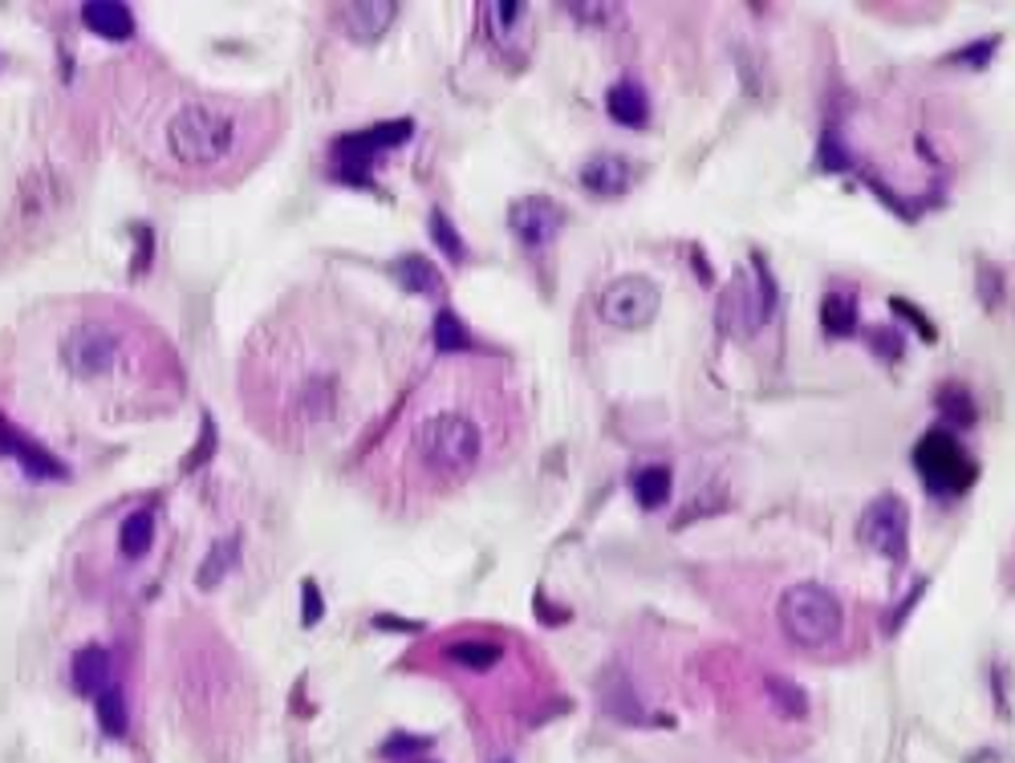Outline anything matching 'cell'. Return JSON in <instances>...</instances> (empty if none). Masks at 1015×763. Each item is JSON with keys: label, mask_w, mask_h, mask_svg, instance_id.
Listing matches in <instances>:
<instances>
[{"label": "cell", "mask_w": 1015, "mask_h": 763, "mask_svg": "<svg viewBox=\"0 0 1015 763\" xmlns=\"http://www.w3.org/2000/svg\"><path fill=\"white\" fill-rule=\"evenodd\" d=\"M379 630H402V634H414L419 622H402V618H379Z\"/></svg>", "instance_id": "obj_36"}, {"label": "cell", "mask_w": 1015, "mask_h": 763, "mask_svg": "<svg viewBox=\"0 0 1015 763\" xmlns=\"http://www.w3.org/2000/svg\"><path fill=\"white\" fill-rule=\"evenodd\" d=\"M853 325H857V301L845 293H828L821 301V329L828 338H850Z\"/></svg>", "instance_id": "obj_20"}, {"label": "cell", "mask_w": 1015, "mask_h": 763, "mask_svg": "<svg viewBox=\"0 0 1015 763\" xmlns=\"http://www.w3.org/2000/svg\"><path fill=\"white\" fill-rule=\"evenodd\" d=\"M767 691H772V703H776L784 715H788V719H804V711H808V699H804V691L796 686V682L767 679Z\"/></svg>", "instance_id": "obj_27"}, {"label": "cell", "mask_w": 1015, "mask_h": 763, "mask_svg": "<svg viewBox=\"0 0 1015 763\" xmlns=\"http://www.w3.org/2000/svg\"><path fill=\"white\" fill-rule=\"evenodd\" d=\"M671 488H674V475L666 463H650V468L634 471V495L642 508H662L671 500Z\"/></svg>", "instance_id": "obj_18"}, {"label": "cell", "mask_w": 1015, "mask_h": 763, "mask_svg": "<svg viewBox=\"0 0 1015 763\" xmlns=\"http://www.w3.org/2000/svg\"><path fill=\"white\" fill-rule=\"evenodd\" d=\"M215 446V426H212V419H203V446L200 451H191V459H188V468H200L203 459H208V451Z\"/></svg>", "instance_id": "obj_35"}, {"label": "cell", "mask_w": 1015, "mask_h": 763, "mask_svg": "<svg viewBox=\"0 0 1015 763\" xmlns=\"http://www.w3.org/2000/svg\"><path fill=\"white\" fill-rule=\"evenodd\" d=\"M82 21L90 33L107 37V41H127L134 33V17H130L127 4L119 0H98V4H86L82 9Z\"/></svg>", "instance_id": "obj_14"}, {"label": "cell", "mask_w": 1015, "mask_h": 763, "mask_svg": "<svg viewBox=\"0 0 1015 763\" xmlns=\"http://www.w3.org/2000/svg\"><path fill=\"white\" fill-rule=\"evenodd\" d=\"M382 752H386L390 760H406V755H419V760H423V752H431V740H426V735H390Z\"/></svg>", "instance_id": "obj_28"}, {"label": "cell", "mask_w": 1015, "mask_h": 763, "mask_svg": "<svg viewBox=\"0 0 1015 763\" xmlns=\"http://www.w3.org/2000/svg\"><path fill=\"white\" fill-rule=\"evenodd\" d=\"M605 110H610V118L622 122V127H642L646 114H650L646 90H642L634 78H622V82L610 86V94H605Z\"/></svg>", "instance_id": "obj_15"}, {"label": "cell", "mask_w": 1015, "mask_h": 763, "mask_svg": "<svg viewBox=\"0 0 1015 763\" xmlns=\"http://www.w3.org/2000/svg\"><path fill=\"white\" fill-rule=\"evenodd\" d=\"M257 139V107L228 98H183L163 118V154L179 171L240 167Z\"/></svg>", "instance_id": "obj_1"}, {"label": "cell", "mask_w": 1015, "mask_h": 763, "mask_svg": "<svg viewBox=\"0 0 1015 763\" xmlns=\"http://www.w3.org/2000/svg\"><path fill=\"white\" fill-rule=\"evenodd\" d=\"M602 706H605V715L617 719V723H630V727H642V723H646V711H642V703L634 699V691L626 686L622 674H610V682L602 686Z\"/></svg>", "instance_id": "obj_17"}, {"label": "cell", "mask_w": 1015, "mask_h": 763, "mask_svg": "<svg viewBox=\"0 0 1015 763\" xmlns=\"http://www.w3.org/2000/svg\"><path fill=\"white\" fill-rule=\"evenodd\" d=\"M130 329L110 313H82L58 333L61 374L78 386H107L127 374Z\"/></svg>", "instance_id": "obj_2"}, {"label": "cell", "mask_w": 1015, "mask_h": 763, "mask_svg": "<svg viewBox=\"0 0 1015 763\" xmlns=\"http://www.w3.org/2000/svg\"><path fill=\"white\" fill-rule=\"evenodd\" d=\"M979 293H983V305H999L1004 301V284H999V272L992 269V264H983L979 269Z\"/></svg>", "instance_id": "obj_31"}, {"label": "cell", "mask_w": 1015, "mask_h": 763, "mask_svg": "<svg viewBox=\"0 0 1015 763\" xmlns=\"http://www.w3.org/2000/svg\"><path fill=\"white\" fill-rule=\"evenodd\" d=\"M426 223H431V235H435V244L443 248V257L455 260V264H463V260H468V248H463L460 232H455V223L443 215V208H431Z\"/></svg>", "instance_id": "obj_25"}, {"label": "cell", "mask_w": 1015, "mask_h": 763, "mask_svg": "<svg viewBox=\"0 0 1015 763\" xmlns=\"http://www.w3.org/2000/svg\"><path fill=\"white\" fill-rule=\"evenodd\" d=\"M597 309H602V318L610 325L642 329L659 313V284L646 281V277H617L614 284H605Z\"/></svg>", "instance_id": "obj_8"}, {"label": "cell", "mask_w": 1015, "mask_h": 763, "mask_svg": "<svg viewBox=\"0 0 1015 763\" xmlns=\"http://www.w3.org/2000/svg\"><path fill=\"white\" fill-rule=\"evenodd\" d=\"M94 703H98V723H102V731H107V735H114V740H119V735H127L130 719H127V699H122L119 686H107V691L98 694Z\"/></svg>", "instance_id": "obj_23"}, {"label": "cell", "mask_w": 1015, "mask_h": 763, "mask_svg": "<svg viewBox=\"0 0 1015 763\" xmlns=\"http://www.w3.org/2000/svg\"><path fill=\"white\" fill-rule=\"evenodd\" d=\"M995 46H999V37H987L983 46H967V49H958L955 53V61H967V66H975V70H983L987 66V58L995 53Z\"/></svg>", "instance_id": "obj_33"}, {"label": "cell", "mask_w": 1015, "mask_h": 763, "mask_svg": "<svg viewBox=\"0 0 1015 763\" xmlns=\"http://www.w3.org/2000/svg\"><path fill=\"white\" fill-rule=\"evenodd\" d=\"M914 468H918L922 483L931 488L934 495H963L975 483L979 468L975 459L958 446V439L951 431H931L922 435V443L914 446Z\"/></svg>", "instance_id": "obj_5"}, {"label": "cell", "mask_w": 1015, "mask_h": 763, "mask_svg": "<svg viewBox=\"0 0 1015 763\" xmlns=\"http://www.w3.org/2000/svg\"><path fill=\"white\" fill-rule=\"evenodd\" d=\"M508 223H512V232H516V240H520L524 248H544L556 232H561V223H565V212H561V203H556V200H544V195H529V200H516V203H512V212H508Z\"/></svg>", "instance_id": "obj_9"}, {"label": "cell", "mask_w": 1015, "mask_h": 763, "mask_svg": "<svg viewBox=\"0 0 1015 763\" xmlns=\"http://www.w3.org/2000/svg\"><path fill=\"white\" fill-rule=\"evenodd\" d=\"M394 281L406 289V293H414V297H443L448 293V284H443V277H439V269L431 264L426 257H402V260H394Z\"/></svg>", "instance_id": "obj_12"}, {"label": "cell", "mask_w": 1015, "mask_h": 763, "mask_svg": "<svg viewBox=\"0 0 1015 763\" xmlns=\"http://www.w3.org/2000/svg\"><path fill=\"white\" fill-rule=\"evenodd\" d=\"M862 541L874 552L890 556L894 564L906 561V544H910V508L902 495L886 492L877 495L874 504L865 508L862 516Z\"/></svg>", "instance_id": "obj_7"}, {"label": "cell", "mask_w": 1015, "mask_h": 763, "mask_svg": "<svg viewBox=\"0 0 1015 763\" xmlns=\"http://www.w3.org/2000/svg\"><path fill=\"white\" fill-rule=\"evenodd\" d=\"M151 541H154V516L147 512V508L130 512V516L122 520V536H119L122 556L139 561V556H147V552H151Z\"/></svg>", "instance_id": "obj_19"}, {"label": "cell", "mask_w": 1015, "mask_h": 763, "mask_svg": "<svg viewBox=\"0 0 1015 763\" xmlns=\"http://www.w3.org/2000/svg\"><path fill=\"white\" fill-rule=\"evenodd\" d=\"M938 411H943V423L963 431V426L975 423V399H971L963 386H943L938 390Z\"/></svg>", "instance_id": "obj_21"}, {"label": "cell", "mask_w": 1015, "mask_h": 763, "mask_svg": "<svg viewBox=\"0 0 1015 763\" xmlns=\"http://www.w3.org/2000/svg\"><path fill=\"white\" fill-rule=\"evenodd\" d=\"M821 167H825V171H845V167H850V154L837 147V134H833V130H825V139H821Z\"/></svg>", "instance_id": "obj_30"}, {"label": "cell", "mask_w": 1015, "mask_h": 763, "mask_svg": "<svg viewBox=\"0 0 1015 763\" xmlns=\"http://www.w3.org/2000/svg\"><path fill=\"white\" fill-rule=\"evenodd\" d=\"M874 350L886 358V362H897V353H902V333L897 329H874Z\"/></svg>", "instance_id": "obj_32"}, {"label": "cell", "mask_w": 1015, "mask_h": 763, "mask_svg": "<svg viewBox=\"0 0 1015 763\" xmlns=\"http://www.w3.org/2000/svg\"><path fill=\"white\" fill-rule=\"evenodd\" d=\"M394 12H399V4H390V0L345 4V24H350V33H354V37H362V41H374V37H382L390 29Z\"/></svg>", "instance_id": "obj_16"}, {"label": "cell", "mask_w": 1015, "mask_h": 763, "mask_svg": "<svg viewBox=\"0 0 1015 763\" xmlns=\"http://www.w3.org/2000/svg\"><path fill=\"white\" fill-rule=\"evenodd\" d=\"M70 679H73V686H78V694L98 699V694L110 686V654L102 646L78 650V657H73V666H70Z\"/></svg>", "instance_id": "obj_13"}, {"label": "cell", "mask_w": 1015, "mask_h": 763, "mask_svg": "<svg viewBox=\"0 0 1015 763\" xmlns=\"http://www.w3.org/2000/svg\"><path fill=\"white\" fill-rule=\"evenodd\" d=\"M414 459L439 480H463L484 455V431L463 411H431L411 431Z\"/></svg>", "instance_id": "obj_3"}, {"label": "cell", "mask_w": 1015, "mask_h": 763, "mask_svg": "<svg viewBox=\"0 0 1015 763\" xmlns=\"http://www.w3.org/2000/svg\"><path fill=\"white\" fill-rule=\"evenodd\" d=\"M232 556H237V541H220V544H215V549L208 552L203 569L195 573V585H200V589H215V585H220V576L228 573Z\"/></svg>", "instance_id": "obj_26"}, {"label": "cell", "mask_w": 1015, "mask_h": 763, "mask_svg": "<svg viewBox=\"0 0 1015 763\" xmlns=\"http://www.w3.org/2000/svg\"><path fill=\"white\" fill-rule=\"evenodd\" d=\"M414 134V122L399 118V122H379L370 130H358V134H342L333 142V175L342 183H370V167L382 151L390 147H402V142Z\"/></svg>", "instance_id": "obj_6"}, {"label": "cell", "mask_w": 1015, "mask_h": 763, "mask_svg": "<svg viewBox=\"0 0 1015 763\" xmlns=\"http://www.w3.org/2000/svg\"><path fill=\"white\" fill-rule=\"evenodd\" d=\"M780 625L796 646H828L841 634V601L825 585H796L780 598Z\"/></svg>", "instance_id": "obj_4"}, {"label": "cell", "mask_w": 1015, "mask_h": 763, "mask_svg": "<svg viewBox=\"0 0 1015 763\" xmlns=\"http://www.w3.org/2000/svg\"><path fill=\"white\" fill-rule=\"evenodd\" d=\"M301 593H305V610H301V625H318V622H321V613H325L318 585H313V581H305V585H301Z\"/></svg>", "instance_id": "obj_34"}, {"label": "cell", "mask_w": 1015, "mask_h": 763, "mask_svg": "<svg viewBox=\"0 0 1015 763\" xmlns=\"http://www.w3.org/2000/svg\"><path fill=\"white\" fill-rule=\"evenodd\" d=\"M435 345L443 353H455V350H472L475 338L468 333V325H463V318H455L451 309H443L435 318Z\"/></svg>", "instance_id": "obj_24"}, {"label": "cell", "mask_w": 1015, "mask_h": 763, "mask_svg": "<svg viewBox=\"0 0 1015 763\" xmlns=\"http://www.w3.org/2000/svg\"><path fill=\"white\" fill-rule=\"evenodd\" d=\"M524 9L529 4H516V0H500V4H488V21L496 29H512L516 21H524Z\"/></svg>", "instance_id": "obj_29"}, {"label": "cell", "mask_w": 1015, "mask_h": 763, "mask_svg": "<svg viewBox=\"0 0 1015 763\" xmlns=\"http://www.w3.org/2000/svg\"><path fill=\"white\" fill-rule=\"evenodd\" d=\"M448 657L455 666H468V670H492L504 657V650L496 642H455L448 646Z\"/></svg>", "instance_id": "obj_22"}, {"label": "cell", "mask_w": 1015, "mask_h": 763, "mask_svg": "<svg viewBox=\"0 0 1015 763\" xmlns=\"http://www.w3.org/2000/svg\"><path fill=\"white\" fill-rule=\"evenodd\" d=\"M630 179H634V171H630V163L622 159V154H593L590 163L581 167V183L593 191V195H622V191L630 188Z\"/></svg>", "instance_id": "obj_11"}, {"label": "cell", "mask_w": 1015, "mask_h": 763, "mask_svg": "<svg viewBox=\"0 0 1015 763\" xmlns=\"http://www.w3.org/2000/svg\"><path fill=\"white\" fill-rule=\"evenodd\" d=\"M0 455L21 459V468L29 471V475H37V480H61V475H66V468L49 455L46 446L29 443V439H21L12 426H4V423H0Z\"/></svg>", "instance_id": "obj_10"}]
</instances>
